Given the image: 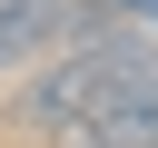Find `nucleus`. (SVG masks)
<instances>
[{
  "label": "nucleus",
  "mask_w": 158,
  "mask_h": 148,
  "mask_svg": "<svg viewBox=\"0 0 158 148\" xmlns=\"http://www.w3.org/2000/svg\"><path fill=\"white\" fill-rule=\"evenodd\" d=\"M138 89H158V39L128 30V20H109V30L69 39V49L10 99V118H20V128H69V118H99V109H118V99H138Z\"/></svg>",
  "instance_id": "f257e3e1"
},
{
  "label": "nucleus",
  "mask_w": 158,
  "mask_h": 148,
  "mask_svg": "<svg viewBox=\"0 0 158 148\" xmlns=\"http://www.w3.org/2000/svg\"><path fill=\"white\" fill-rule=\"evenodd\" d=\"M59 39V0H0V79Z\"/></svg>",
  "instance_id": "f03ea898"
},
{
  "label": "nucleus",
  "mask_w": 158,
  "mask_h": 148,
  "mask_svg": "<svg viewBox=\"0 0 158 148\" xmlns=\"http://www.w3.org/2000/svg\"><path fill=\"white\" fill-rule=\"evenodd\" d=\"M109 20H128V30H148V39H158V0H109Z\"/></svg>",
  "instance_id": "7ed1b4c3"
}]
</instances>
